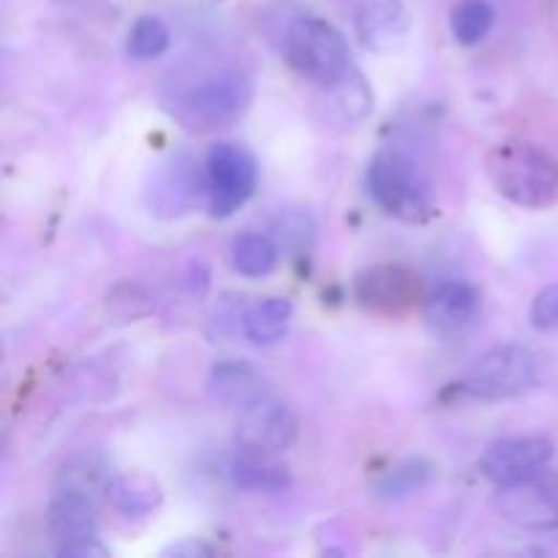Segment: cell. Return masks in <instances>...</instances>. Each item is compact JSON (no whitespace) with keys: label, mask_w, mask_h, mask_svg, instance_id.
<instances>
[{"label":"cell","mask_w":558,"mask_h":558,"mask_svg":"<svg viewBox=\"0 0 558 558\" xmlns=\"http://www.w3.org/2000/svg\"><path fill=\"white\" fill-rule=\"evenodd\" d=\"M129 54L134 60H153L169 49V31L158 16H140L129 31Z\"/></svg>","instance_id":"cell-24"},{"label":"cell","mask_w":558,"mask_h":558,"mask_svg":"<svg viewBox=\"0 0 558 558\" xmlns=\"http://www.w3.org/2000/svg\"><path fill=\"white\" fill-rule=\"evenodd\" d=\"M368 194L387 216L403 223H425L439 213L434 183L409 156L381 150L368 163Z\"/></svg>","instance_id":"cell-2"},{"label":"cell","mask_w":558,"mask_h":558,"mask_svg":"<svg viewBox=\"0 0 558 558\" xmlns=\"http://www.w3.org/2000/svg\"><path fill=\"white\" fill-rule=\"evenodd\" d=\"M354 298L363 308L376 311V314H398L420 298V281L409 267L376 265L357 272Z\"/></svg>","instance_id":"cell-10"},{"label":"cell","mask_w":558,"mask_h":558,"mask_svg":"<svg viewBox=\"0 0 558 558\" xmlns=\"http://www.w3.org/2000/svg\"><path fill=\"white\" fill-rule=\"evenodd\" d=\"M207 387L218 403L234 409H245L267 396L262 374L243 360H221V363L213 365Z\"/></svg>","instance_id":"cell-14"},{"label":"cell","mask_w":558,"mask_h":558,"mask_svg":"<svg viewBox=\"0 0 558 558\" xmlns=\"http://www.w3.org/2000/svg\"><path fill=\"white\" fill-rule=\"evenodd\" d=\"M534 381H537L534 354L521 343H501L474 360L458 387L474 401H505L526 392Z\"/></svg>","instance_id":"cell-4"},{"label":"cell","mask_w":558,"mask_h":558,"mask_svg":"<svg viewBox=\"0 0 558 558\" xmlns=\"http://www.w3.org/2000/svg\"><path fill=\"white\" fill-rule=\"evenodd\" d=\"M256 161L238 142H218L205 158V189L213 218H229L254 196Z\"/></svg>","instance_id":"cell-6"},{"label":"cell","mask_w":558,"mask_h":558,"mask_svg":"<svg viewBox=\"0 0 558 558\" xmlns=\"http://www.w3.org/2000/svg\"><path fill=\"white\" fill-rule=\"evenodd\" d=\"M360 44L371 52H396L407 41L409 14L401 0H365L354 16Z\"/></svg>","instance_id":"cell-12"},{"label":"cell","mask_w":558,"mask_h":558,"mask_svg":"<svg viewBox=\"0 0 558 558\" xmlns=\"http://www.w3.org/2000/svg\"><path fill=\"white\" fill-rule=\"evenodd\" d=\"M430 480H434V466H430L428 461H423V458H412V461L398 463L396 469L381 474V477L376 480L374 490L379 499L401 501L407 499V496L423 490Z\"/></svg>","instance_id":"cell-21"},{"label":"cell","mask_w":558,"mask_h":558,"mask_svg":"<svg viewBox=\"0 0 558 558\" xmlns=\"http://www.w3.org/2000/svg\"><path fill=\"white\" fill-rule=\"evenodd\" d=\"M494 189L523 210H548L558 202V161L529 142H499L485 153Z\"/></svg>","instance_id":"cell-1"},{"label":"cell","mask_w":558,"mask_h":558,"mask_svg":"<svg viewBox=\"0 0 558 558\" xmlns=\"http://www.w3.org/2000/svg\"><path fill=\"white\" fill-rule=\"evenodd\" d=\"M49 532L58 539V545L80 537H93L98 532L96 501L80 490L58 488L52 505H49Z\"/></svg>","instance_id":"cell-15"},{"label":"cell","mask_w":558,"mask_h":558,"mask_svg":"<svg viewBox=\"0 0 558 558\" xmlns=\"http://www.w3.org/2000/svg\"><path fill=\"white\" fill-rule=\"evenodd\" d=\"M300 434V423L287 403L265 396L254 401L251 407L240 409L238 417V445L245 452H276L289 450Z\"/></svg>","instance_id":"cell-8"},{"label":"cell","mask_w":558,"mask_h":558,"mask_svg":"<svg viewBox=\"0 0 558 558\" xmlns=\"http://www.w3.org/2000/svg\"><path fill=\"white\" fill-rule=\"evenodd\" d=\"M554 458V441L545 436H510L499 439L480 458V472L496 485H510L534 477Z\"/></svg>","instance_id":"cell-9"},{"label":"cell","mask_w":558,"mask_h":558,"mask_svg":"<svg viewBox=\"0 0 558 558\" xmlns=\"http://www.w3.org/2000/svg\"><path fill=\"white\" fill-rule=\"evenodd\" d=\"M270 238L276 240V245L281 251L303 254V251H308L311 245H314L316 223L305 210H283L278 213V218L272 221Z\"/></svg>","instance_id":"cell-23"},{"label":"cell","mask_w":558,"mask_h":558,"mask_svg":"<svg viewBox=\"0 0 558 558\" xmlns=\"http://www.w3.org/2000/svg\"><path fill=\"white\" fill-rule=\"evenodd\" d=\"M107 499L120 515L125 518H142L150 515L161 507L163 501V488L153 474L145 472H129L112 477L107 490Z\"/></svg>","instance_id":"cell-17"},{"label":"cell","mask_w":558,"mask_h":558,"mask_svg":"<svg viewBox=\"0 0 558 558\" xmlns=\"http://www.w3.org/2000/svg\"><path fill=\"white\" fill-rule=\"evenodd\" d=\"M494 510L501 521L523 532H550L558 529V477L534 474L518 483L499 485L494 496Z\"/></svg>","instance_id":"cell-7"},{"label":"cell","mask_w":558,"mask_h":558,"mask_svg":"<svg viewBox=\"0 0 558 558\" xmlns=\"http://www.w3.org/2000/svg\"><path fill=\"white\" fill-rule=\"evenodd\" d=\"M283 58L316 85H330L352 69L347 38L322 16H294L283 33Z\"/></svg>","instance_id":"cell-3"},{"label":"cell","mask_w":558,"mask_h":558,"mask_svg":"<svg viewBox=\"0 0 558 558\" xmlns=\"http://www.w3.org/2000/svg\"><path fill=\"white\" fill-rule=\"evenodd\" d=\"M483 316V292L466 281H447L425 300V319L439 336H463Z\"/></svg>","instance_id":"cell-11"},{"label":"cell","mask_w":558,"mask_h":558,"mask_svg":"<svg viewBox=\"0 0 558 558\" xmlns=\"http://www.w3.org/2000/svg\"><path fill=\"white\" fill-rule=\"evenodd\" d=\"M278 254H281V248L270 234L248 232L240 234L232 243V265L245 278L270 276L278 265Z\"/></svg>","instance_id":"cell-20"},{"label":"cell","mask_w":558,"mask_h":558,"mask_svg":"<svg viewBox=\"0 0 558 558\" xmlns=\"http://www.w3.org/2000/svg\"><path fill=\"white\" fill-rule=\"evenodd\" d=\"M232 483L254 494H281L289 488V472L265 452H245L229 469Z\"/></svg>","instance_id":"cell-18"},{"label":"cell","mask_w":558,"mask_h":558,"mask_svg":"<svg viewBox=\"0 0 558 558\" xmlns=\"http://www.w3.org/2000/svg\"><path fill=\"white\" fill-rule=\"evenodd\" d=\"M213 554H216V548H213V545H207L205 539H196V537H185L163 550V556H174V558H202V556H213Z\"/></svg>","instance_id":"cell-28"},{"label":"cell","mask_w":558,"mask_h":558,"mask_svg":"<svg viewBox=\"0 0 558 558\" xmlns=\"http://www.w3.org/2000/svg\"><path fill=\"white\" fill-rule=\"evenodd\" d=\"M107 311L114 322H140L153 311V298L140 283H120L107 294Z\"/></svg>","instance_id":"cell-25"},{"label":"cell","mask_w":558,"mask_h":558,"mask_svg":"<svg viewBox=\"0 0 558 558\" xmlns=\"http://www.w3.org/2000/svg\"><path fill=\"white\" fill-rule=\"evenodd\" d=\"M58 556L60 558H107L109 548L98 539V534L93 537H80L71 539V543L58 545Z\"/></svg>","instance_id":"cell-27"},{"label":"cell","mask_w":558,"mask_h":558,"mask_svg":"<svg viewBox=\"0 0 558 558\" xmlns=\"http://www.w3.org/2000/svg\"><path fill=\"white\" fill-rule=\"evenodd\" d=\"M292 314L294 308L287 298H267L243 316V330L251 343L270 347V343H278L287 336Z\"/></svg>","instance_id":"cell-19"},{"label":"cell","mask_w":558,"mask_h":558,"mask_svg":"<svg viewBox=\"0 0 558 558\" xmlns=\"http://www.w3.org/2000/svg\"><path fill=\"white\" fill-rule=\"evenodd\" d=\"M322 120L336 129L360 125L374 109V90L360 71L349 69L330 85H322Z\"/></svg>","instance_id":"cell-13"},{"label":"cell","mask_w":558,"mask_h":558,"mask_svg":"<svg viewBox=\"0 0 558 558\" xmlns=\"http://www.w3.org/2000/svg\"><path fill=\"white\" fill-rule=\"evenodd\" d=\"M199 185L202 180L196 174L194 163L189 158L178 156L158 169L153 189H147V194H150V205H156V210L185 213L194 205Z\"/></svg>","instance_id":"cell-16"},{"label":"cell","mask_w":558,"mask_h":558,"mask_svg":"<svg viewBox=\"0 0 558 558\" xmlns=\"http://www.w3.org/2000/svg\"><path fill=\"white\" fill-rule=\"evenodd\" d=\"M254 98V82L243 71H223L183 96L178 118L194 131H213L243 118Z\"/></svg>","instance_id":"cell-5"},{"label":"cell","mask_w":558,"mask_h":558,"mask_svg":"<svg viewBox=\"0 0 558 558\" xmlns=\"http://www.w3.org/2000/svg\"><path fill=\"white\" fill-rule=\"evenodd\" d=\"M529 316L537 330H558V283H550L534 298Z\"/></svg>","instance_id":"cell-26"},{"label":"cell","mask_w":558,"mask_h":558,"mask_svg":"<svg viewBox=\"0 0 558 558\" xmlns=\"http://www.w3.org/2000/svg\"><path fill=\"white\" fill-rule=\"evenodd\" d=\"M496 22V11L488 0H461L452 9V36L463 47H474L490 33Z\"/></svg>","instance_id":"cell-22"}]
</instances>
